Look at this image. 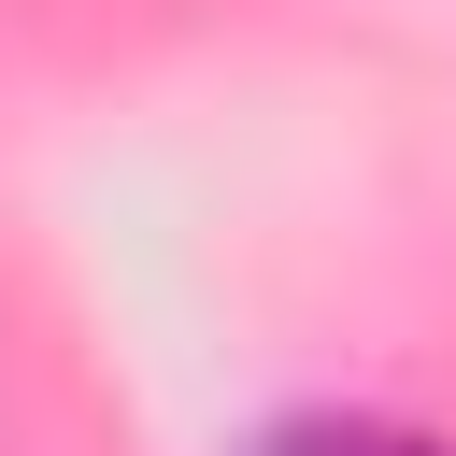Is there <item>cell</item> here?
Masks as SVG:
<instances>
[{
  "label": "cell",
  "instance_id": "6da1fadb",
  "mask_svg": "<svg viewBox=\"0 0 456 456\" xmlns=\"http://www.w3.org/2000/svg\"><path fill=\"white\" fill-rule=\"evenodd\" d=\"M242 456H456V442H428V428H385V413H285V428H256Z\"/></svg>",
  "mask_w": 456,
  "mask_h": 456
}]
</instances>
